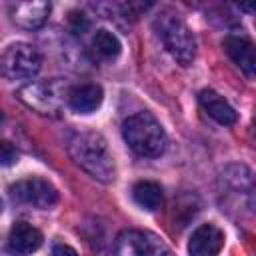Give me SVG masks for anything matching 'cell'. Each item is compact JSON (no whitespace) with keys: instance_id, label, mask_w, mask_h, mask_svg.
Masks as SVG:
<instances>
[{"instance_id":"ba28073f","label":"cell","mask_w":256,"mask_h":256,"mask_svg":"<svg viewBox=\"0 0 256 256\" xmlns=\"http://www.w3.org/2000/svg\"><path fill=\"white\" fill-rule=\"evenodd\" d=\"M224 248V232L214 224L198 226L188 242L190 256H218Z\"/></svg>"},{"instance_id":"7a4b0ae2","label":"cell","mask_w":256,"mask_h":256,"mask_svg":"<svg viewBox=\"0 0 256 256\" xmlns=\"http://www.w3.org/2000/svg\"><path fill=\"white\" fill-rule=\"evenodd\" d=\"M122 136L126 144L146 158H156L166 150L168 138L162 124L150 112H136L122 122Z\"/></svg>"},{"instance_id":"5b68a950","label":"cell","mask_w":256,"mask_h":256,"mask_svg":"<svg viewBox=\"0 0 256 256\" xmlns=\"http://www.w3.org/2000/svg\"><path fill=\"white\" fill-rule=\"evenodd\" d=\"M8 194L14 202H22L40 210H48L58 202V190L52 186V182L38 176H30L10 184Z\"/></svg>"},{"instance_id":"3957f363","label":"cell","mask_w":256,"mask_h":256,"mask_svg":"<svg viewBox=\"0 0 256 256\" xmlns=\"http://www.w3.org/2000/svg\"><path fill=\"white\" fill-rule=\"evenodd\" d=\"M156 30L170 56L180 66H190L196 56V40L180 14L174 10H164L156 18Z\"/></svg>"},{"instance_id":"4fadbf2b","label":"cell","mask_w":256,"mask_h":256,"mask_svg":"<svg viewBox=\"0 0 256 256\" xmlns=\"http://www.w3.org/2000/svg\"><path fill=\"white\" fill-rule=\"evenodd\" d=\"M20 98L34 110L48 114L52 110H56L58 106V98L52 90V86L48 84H28L20 90Z\"/></svg>"},{"instance_id":"30bf717a","label":"cell","mask_w":256,"mask_h":256,"mask_svg":"<svg viewBox=\"0 0 256 256\" xmlns=\"http://www.w3.org/2000/svg\"><path fill=\"white\" fill-rule=\"evenodd\" d=\"M48 14H50L48 2H16L10 6L12 22L26 28V30L42 26L46 22Z\"/></svg>"},{"instance_id":"e0dca14e","label":"cell","mask_w":256,"mask_h":256,"mask_svg":"<svg viewBox=\"0 0 256 256\" xmlns=\"http://www.w3.org/2000/svg\"><path fill=\"white\" fill-rule=\"evenodd\" d=\"M70 22L72 24H76V32H84L86 28H88V20L84 18V14H78V12H72L70 14Z\"/></svg>"},{"instance_id":"8992f818","label":"cell","mask_w":256,"mask_h":256,"mask_svg":"<svg viewBox=\"0 0 256 256\" xmlns=\"http://www.w3.org/2000/svg\"><path fill=\"white\" fill-rule=\"evenodd\" d=\"M114 256H172V252L156 234L124 230L116 240Z\"/></svg>"},{"instance_id":"5bb4252c","label":"cell","mask_w":256,"mask_h":256,"mask_svg":"<svg viewBox=\"0 0 256 256\" xmlns=\"http://www.w3.org/2000/svg\"><path fill=\"white\" fill-rule=\"evenodd\" d=\"M132 198L140 208L156 212L162 206V188L152 180H140L132 188Z\"/></svg>"},{"instance_id":"52a82bcc","label":"cell","mask_w":256,"mask_h":256,"mask_svg":"<svg viewBox=\"0 0 256 256\" xmlns=\"http://www.w3.org/2000/svg\"><path fill=\"white\" fill-rule=\"evenodd\" d=\"M224 52L228 54V58L248 76V78H256V44L244 36H236L230 34L224 38L222 42Z\"/></svg>"},{"instance_id":"6da1fadb","label":"cell","mask_w":256,"mask_h":256,"mask_svg":"<svg viewBox=\"0 0 256 256\" xmlns=\"http://www.w3.org/2000/svg\"><path fill=\"white\" fill-rule=\"evenodd\" d=\"M68 152L72 160L92 178L100 182H112L116 178L114 158L102 134L94 130L74 132L68 140Z\"/></svg>"},{"instance_id":"8fae6325","label":"cell","mask_w":256,"mask_h":256,"mask_svg":"<svg viewBox=\"0 0 256 256\" xmlns=\"http://www.w3.org/2000/svg\"><path fill=\"white\" fill-rule=\"evenodd\" d=\"M198 102H200V106H202V110L210 116V118H214L218 124H222V126H230V124H234L236 120H238V114H236V110L218 94V92H214V90H202L200 94H198Z\"/></svg>"},{"instance_id":"277c9868","label":"cell","mask_w":256,"mask_h":256,"mask_svg":"<svg viewBox=\"0 0 256 256\" xmlns=\"http://www.w3.org/2000/svg\"><path fill=\"white\" fill-rule=\"evenodd\" d=\"M40 54L30 44H10L2 54V74L8 80H30L40 70Z\"/></svg>"},{"instance_id":"2e32d148","label":"cell","mask_w":256,"mask_h":256,"mask_svg":"<svg viewBox=\"0 0 256 256\" xmlns=\"http://www.w3.org/2000/svg\"><path fill=\"white\" fill-rule=\"evenodd\" d=\"M14 160H16V150L12 148L10 142H2V164L10 166Z\"/></svg>"},{"instance_id":"ac0fdd59","label":"cell","mask_w":256,"mask_h":256,"mask_svg":"<svg viewBox=\"0 0 256 256\" xmlns=\"http://www.w3.org/2000/svg\"><path fill=\"white\" fill-rule=\"evenodd\" d=\"M52 256H78L74 252V248H70L68 244H56L52 248Z\"/></svg>"},{"instance_id":"9a60e30c","label":"cell","mask_w":256,"mask_h":256,"mask_svg":"<svg viewBox=\"0 0 256 256\" xmlns=\"http://www.w3.org/2000/svg\"><path fill=\"white\" fill-rule=\"evenodd\" d=\"M92 48H94V52H96L100 58L110 60V58H116V56L120 54L122 44H120V40H118L112 32H108V30H98V32L94 34V38H92Z\"/></svg>"},{"instance_id":"d6986e66","label":"cell","mask_w":256,"mask_h":256,"mask_svg":"<svg viewBox=\"0 0 256 256\" xmlns=\"http://www.w3.org/2000/svg\"><path fill=\"white\" fill-rule=\"evenodd\" d=\"M242 10H248V12H256V2H240L238 4Z\"/></svg>"},{"instance_id":"9c48e42d","label":"cell","mask_w":256,"mask_h":256,"mask_svg":"<svg viewBox=\"0 0 256 256\" xmlns=\"http://www.w3.org/2000/svg\"><path fill=\"white\" fill-rule=\"evenodd\" d=\"M42 246V234L38 228L26 222H14L8 234V252L12 256H28Z\"/></svg>"},{"instance_id":"7c38bea8","label":"cell","mask_w":256,"mask_h":256,"mask_svg":"<svg viewBox=\"0 0 256 256\" xmlns=\"http://www.w3.org/2000/svg\"><path fill=\"white\" fill-rule=\"evenodd\" d=\"M102 100H104V94L98 84H80L72 88L68 94V104L78 114H90L98 110Z\"/></svg>"}]
</instances>
